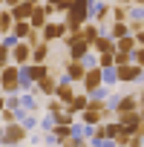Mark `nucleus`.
Instances as JSON below:
<instances>
[{"mask_svg": "<svg viewBox=\"0 0 144 147\" xmlns=\"http://www.w3.org/2000/svg\"><path fill=\"white\" fill-rule=\"evenodd\" d=\"M95 66H101V69H112V66H115V55H112V52H101L98 61H95Z\"/></svg>", "mask_w": 144, "mask_h": 147, "instance_id": "nucleus-24", "label": "nucleus"}, {"mask_svg": "<svg viewBox=\"0 0 144 147\" xmlns=\"http://www.w3.org/2000/svg\"><path fill=\"white\" fill-rule=\"evenodd\" d=\"M115 3H121V6H135V3H141V0H115Z\"/></svg>", "mask_w": 144, "mask_h": 147, "instance_id": "nucleus-35", "label": "nucleus"}, {"mask_svg": "<svg viewBox=\"0 0 144 147\" xmlns=\"http://www.w3.org/2000/svg\"><path fill=\"white\" fill-rule=\"evenodd\" d=\"M58 81H61V78L55 75V72H46V75H43V78H40V81H38L32 90H35V95H55Z\"/></svg>", "mask_w": 144, "mask_h": 147, "instance_id": "nucleus-9", "label": "nucleus"}, {"mask_svg": "<svg viewBox=\"0 0 144 147\" xmlns=\"http://www.w3.org/2000/svg\"><path fill=\"white\" fill-rule=\"evenodd\" d=\"M135 43H138V46H144V26L135 32Z\"/></svg>", "mask_w": 144, "mask_h": 147, "instance_id": "nucleus-34", "label": "nucleus"}, {"mask_svg": "<svg viewBox=\"0 0 144 147\" xmlns=\"http://www.w3.org/2000/svg\"><path fill=\"white\" fill-rule=\"evenodd\" d=\"M115 121L121 124V127H127L130 133H135L144 121H141V110H133V113H124V115H115Z\"/></svg>", "mask_w": 144, "mask_h": 147, "instance_id": "nucleus-12", "label": "nucleus"}, {"mask_svg": "<svg viewBox=\"0 0 144 147\" xmlns=\"http://www.w3.org/2000/svg\"><path fill=\"white\" fill-rule=\"evenodd\" d=\"M138 43H135V35H124V38H118L115 40V49H121V52H133Z\"/></svg>", "mask_w": 144, "mask_h": 147, "instance_id": "nucleus-22", "label": "nucleus"}, {"mask_svg": "<svg viewBox=\"0 0 144 147\" xmlns=\"http://www.w3.org/2000/svg\"><path fill=\"white\" fill-rule=\"evenodd\" d=\"M26 136H29L26 127L17 124V121H12V124H6L3 130H0V141H3V144H23Z\"/></svg>", "mask_w": 144, "mask_h": 147, "instance_id": "nucleus-3", "label": "nucleus"}, {"mask_svg": "<svg viewBox=\"0 0 144 147\" xmlns=\"http://www.w3.org/2000/svg\"><path fill=\"white\" fill-rule=\"evenodd\" d=\"M133 110H141V104H138V92L118 95V101H115L112 113H115V115H124V113H133Z\"/></svg>", "mask_w": 144, "mask_h": 147, "instance_id": "nucleus-7", "label": "nucleus"}, {"mask_svg": "<svg viewBox=\"0 0 144 147\" xmlns=\"http://www.w3.org/2000/svg\"><path fill=\"white\" fill-rule=\"evenodd\" d=\"M84 90H87V95H92L95 90H101L104 87V69L101 66H89L87 72H84Z\"/></svg>", "mask_w": 144, "mask_h": 147, "instance_id": "nucleus-6", "label": "nucleus"}, {"mask_svg": "<svg viewBox=\"0 0 144 147\" xmlns=\"http://www.w3.org/2000/svg\"><path fill=\"white\" fill-rule=\"evenodd\" d=\"M127 147H144V141H141V138H138V136H133V138H130V144H127Z\"/></svg>", "mask_w": 144, "mask_h": 147, "instance_id": "nucleus-33", "label": "nucleus"}, {"mask_svg": "<svg viewBox=\"0 0 144 147\" xmlns=\"http://www.w3.org/2000/svg\"><path fill=\"white\" fill-rule=\"evenodd\" d=\"M84 72H87V63L84 61H69L66 58V81H72V84H75V81H84Z\"/></svg>", "mask_w": 144, "mask_h": 147, "instance_id": "nucleus-11", "label": "nucleus"}, {"mask_svg": "<svg viewBox=\"0 0 144 147\" xmlns=\"http://www.w3.org/2000/svg\"><path fill=\"white\" fill-rule=\"evenodd\" d=\"M112 55H115V66H124V63H133V52H121V49H115Z\"/></svg>", "mask_w": 144, "mask_h": 147, "instance_id": "nucleus-25", "label": "nucleus"}, {"mask_svg": "<svg viewBox=\"0 0 144 147\" xmlns=\"http://www.w3.org/2000/svg\"><path fill=\"white\" fill-rule=\"evenodd\" d=\"M87 104H89V95H87V92H84V95H78V92H75V98L66 104V110H69L72 115H81V113L87 110Z\"/></svg>", "mask_w": 144, "mask_h": 147, "instance_id": "nucleus-16", "label": "nucleus"}, {"mask_svg": "<svg viewBox=\"0 0 144 147\" xmlns=\"http://www.w3.org/2000/svg\"><path fill=\"white\" fill-rule=\"evenodd\" d=\"M46 58H49V43L46 40H40L38 46H32V61L29 63H46Z\"/></svg>", "mask_w": 144, "mask_h": 147, "instance_id": "nucleus-17", "label": "nucleus"}, {"mask_svg": "<svg viewBox=\"0 0 144 147\" xmlns=\"http://www.w3.org/2000/svg\"><path fill=\"white\" fill-rule=\"evenodd\" d=\"M35 6H38L35 0H20V3H15V6H12V18H15V23H17V20H29L32 12H35Z\"/></svg>", "mask_w": 144, "mask_h": 147, "instance_id": "nucleus-10", "label": "nucleus"}, {"mask_svg": "<svg viewBox=\"0 0 144 147\" xmlns=\"http://www.w3.org/2000/svg\"><path fill=\"white\" fill-rule=\"evenodd\" d=\"M0 3H6V0H0Z\"/></svg>", "mask_w": 144, "mask_h": 147, "instance_id": "nucleus-40", "label": "nucleus"}, {"mask_svg": "<svg viewBox=\"0 0 144 147\" xmlns=\"http://www.w3.org/2000/svg\"><path fill=\"white\" fill-rule=\"evenodd\" d=\"M0 118H3V124H12V121H17V110L3 107V110H0Z\"/></svg>", "mask_w": 144, "mask_h": 147, "instance_id": "nucleus-27", "label": "nucleus"}, {"mask_svg": "<svg viewBox=\"0 0 144 147\" xmlns=\"http://www.w3.org/2000/svg\"><path fill=\"white\" fill-rule=\"evenodd\" d=\"M133 63L144 66V46H135V49H133Z\"/></svg>", "mask_w": 144, "mask_h": 147, "instance_id": "nucleus-31", "label": "nucleus"}, {"mask_svg": "<svg viewBox=\"0 0 144 147\" xmlns=\"http://www.w3.org/2000/svg\"><path fill=\"white\" fill-rule=\"evenodd\" d=\"M138 104H141V110H144V87L138 90Z\"/></svg>", "mask_w": 144, "mask_h": 147, "instance_id": "nucleus-36", "label": "nucleus"}, {"mask_svg": "<svg viewBox=\"0 0 144 147\" xmlns=\"http://www.w3.org/2000/svg\"><path fill=\"white\" fill-rule=\"evenodd\" d=\"M66 35H69V29H66L63 20H46V26L40 29V38H43L46 43H52V40H63Z\"/></svg>", "mask_w": 144, "mask_h": 147, "instance_id": "nucleus-4", "label": "nucleus"}, {"mask_svg": "<svg viewBox=\"0 0 144 147\" xmlns=\"http://www.w3.org/2000/svg\"><path fill=\"white\" fill-rule=\"evenodd\" d=\"M92 52H95V55H101V52H115V40H112L110 35H98L95 43H92Z\"/></svg>", "mask_w": 144, "mask_h": 147, "instance_id": "nucleus-15", "label": "nucleus"}, {"mask_svg": "<svg viewBox=\"0 0 144 147\" xmlns=\"http://www.w3.org/2000/svg\"><path fill=\"white\" fill-rule=\"evenodd\" d=\"M12 61V46H6V43H0V72H3V66Z\"/></svg>", "mask_w": 144, "mask_h": 147, "instance_id": "nucleus-26", "label": "nucleus"}, {"mask_svg": "<svg viewBox=\"0 0 144 147\" xmlns=\"http://www.w3.org/2000/svg\"><path fill=\"white\" fill-rule=\"evenodd\" d=\"M46 110H49V113H52V115H58V113H63V110H66V104H61V101H58V98H52V101H49V104H46Z\"/></svg>", "mask_w": 144, "mask_h": 147, "instance_id": "nucleus-30", "label": "nucleus"}, {"mask_svg": "<svg viewBox=\"0 0 144 147\" xmlns=\"http://www.w3.org/2000/svg\"><path fill=\"white\" fill-rule=\"evenodd\" d=\"M141 121H144V110H141Z\"/></svg>", "mask_w": 144, "mask_h": 147, "instance_id": "nucleus-39", "label": "nucleus"}, {"mask_svg": "<svg viewBox=\"0 0 144 147\" xmlns=\"http://www.w3.org/2000/svg\"><path fill=\"white\" fill-rule=\"evenodd\" d=\"M15 3H20V0H6V6H9V9H12V6H15Z\"/></svg>", "mask_w": 144, "mask_h": 147, "instance_id": "nucleus-38", "label": "nucleus"}, {"mask_svg": "<svg viewBox=\"0 0 144 147\" xmlns=\"http://www.w3.org/2000/svg\"><path fill=\"white\" fill-rule=\"evenodd\" d=\"M40 40H43V38H40V32H38V29H32V32H29V38H26V43H29V46H38Z\"/></svg>", "mask_w": 144, "mask_h": 147, "instance_id": "nucleus-32", "label": "nucleus"}, {"mask_svg": "<svg viewBox=\"0 0 144 147\" xmlns=\"http://www.w3.org/2000/svg\"><path fill=\"white\" fill-rule=\"evenodd\" d=\"M12 29H15L12 9H3V12H0V35H12Z\"/></svg>", "mask_w": 144, "mask_h": 147, "instance_id": "nucleus-19", "label": "nucleus"}, {"mask_svg": "<svg viewBox=\"0 0 144 147\" xmlns=\"http://www.w3.org/2000/svg\"><path fill=\"white\" fill-rule=\"evenodd\" d=\"M46 6H52V12H66L69 0H46Z\"/></svg>", "mask_w": 144, "mask_h": 147, "instance_id": "nucleus-29", "label": "nucleus"}, {"mask_svg": "<svg viewBox=\"0 0 144 147\" xmlns=\"http://www.w3.org/2000/svg\"><path fill=\"white\" fill-rule=\"evenodd\" d=\"M118 84V75H115V66L112 69H104V87H115Z\"/></svg>", "mask_w": 144, "mask_h": 147, "instance_id": "nucleus-28", "label": "nucleus"}, {"mask_svg": "<svg viewBox=\"0 0 144 147\" xmlns=\"http://www.w3.org/2000/svg\"><path fill=\"white\" fill-rule=\"evenodd\" d=\"M78 118H81V124L95 127V124H101V121H104V110H95V107H89V104H87V110H84Z\"/></svg>", "mask_w": 144, "mask_h": 147, "instance_id": "nucleus-14", "label": "nucleus"}, {"mask_svg": "<svg viewBox=\"0 0 144 147\" xmlns=\"http://www.w3.org/2000/svg\"><path fill=\"white\" fill-rule=\"evenodd\" d=\"M55 98H58L61 104H69L72 98H75V87H72V81L61 78V81H58V87H55Z\"/></svg>", "mask_w": 144, "mask_h": 147, "instance_id": "nucleus-13", "label": "nucleus"}, {"mask_svg": "<svg viewBox=\"0 0 144 147\" xmlns=\"http://www.w3.org/2000/svg\"><path fill=\"white\" fill-rule=\"evenodd\" d=\"M35 3H40V0H35Z\"/></svg>", "mask_w": 144, "mask_h": 147, "instance_id": "nucleus-41", "label": "nucleus"}, {"mask_svg": "<svg viewBox=\"0 0 144 147\" xmlns=\"http://www.w3.org/2000/svg\"><path fill=\"white\" fill-rule=\"evenodd\" d=\"M127 18H130V9H127V6H121V3H112L110 20H112V23H127Z\"/></svg>", "mask_w": 144, "mask_h": 147, "instance_id": "nucleus-20", "label": "nucleus"}, {"mask_svg": "<svg viewBox=\"0 0 144 147\" xmlns=\"http://www.w3.org/2000/svg\"><path fill=\"white\" fill-rule=\"evenodd\" d=\"M81 35H84V40H87V43H95V38L101 35V26H98V23H92V20H87V23L81 26Z\"/></svg>", "mask_w": 144, "mask_h": 147, "instance_id": "nucleus-18", "label": "nucleus"}, {"mask_svg": "<svg viewBox=\"0 0 144 147\" xmlns=\"http://www.w3.org/2000/svg\"><path fill=\"white\" fill-rule=\"evenodd\" d=\"M89 20V0H69L66 9V29L69 32H81V26Z\"/></svg>", "mask_w": 144, "mask_h": 147, "instance_id": "nucleus-1", "label": "nucleus"}, {"mask_svg": "<svg viewBox=\"0 0 144 147\" xmlns=\"http://www.w3.org/2000/svg\"><path fill=\"white\" fill-rule=\"evenodd\" d=\"M115 75H118V84H135V81L144 78V66L124 63V66H115Z\"/></svg>", "mask_w": 144, "mask_h": 147, "instance_id": "nucleus-5", "label": "nucleus"}, {"mask_svg": "<svg viewBox=\"0 0 144 147\" xmlns=\"http://www.w3.org/2000/svg\"><path fill=\"white\" fill-rule=\"evenodd\" d=\"M6 107V95H0V110H3Z\"/></svg>", "mask_w": 144, "mask_h": 147, "instance_id": "nucleus-37", "label": "nucleus"}, {"mask_svg": "<svg viewBox=\"0 0 144 147\" xmlns=\"http://www.w3.org/2000/svg\"><path fill=\"white\" fill-rule=\"evenodd\" d=\"M29 61H32V46L26 40H15V46H12V63L26 66Z\"/></svg>", "mask_w": 144, "mask_h": 147, "instance_id": "nucleus-8", "label": "nucleus"}, {"mask_svg": "<svg viewBox=\"0 0 144 147\" xmlns=\"http://www.w3.org/2000/svg\"><path fill=\"white\" fill-rule=\"evenodd\" d=\"M61 147H89V138L87 136H69L61 141Z\"/></svg>", "mask_w": 144, "mask_h": 147, "instance_id": "nucleus-23", "label": "nucleus"}, {"mask_svg": "<svg viewBox=\"0 0 144 147\" xmlns=\"http://www.w3.org/2000/svg\"><path fill=\"white\" fill-rule=\"evenodd\" d=\"M29 32H32L29 20H17V23H15V29H12V35H15L17 40H26V38H29Z\"/></svg>", "mask_w": 144, "mask_h": 147, "instance_id": "nucleus-21", "label": "nucleus"}, {"mask_svg": "<svg viewBox=\"0 0 144 147\" xmlns=\"http://www.w3.org/2000/svg\"><path fill=\"white\" fill-rule=\"evenodd\" d=\"M20 90V66L17 63H6L3 72H0V92L15 95Z\"/></svg>", "mask_w": 144, "mask_h": 147, "instance_id": "nucleus-2", "label": "nucleus"}]
</instances>
